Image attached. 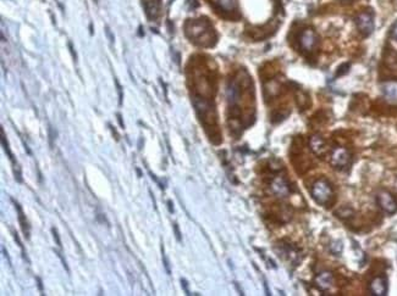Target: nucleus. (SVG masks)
Returning a JSON list of instances; mask_svg holds the SVG:
<instances>
[{
    "label": "nucleus",
    "instance_id": "obj_14",
    "mask_svg": "<svg viewBox=\"0 0 397 296\" xmlns=\"http://www.w3.org/2000/svg\"><path fill=\"white\" fill-rule=\"evenodd\" d=\"M215 4L218 5L222 11L226 12L234 11L237 6L236 0H215Z\"/></svg>",
    "mask_w": 397,
    "mask_h": 296
},
{
    "label": "nucleus",
    "instance_id": "obj_10",
    "mask_svg": "<svg viewBox=\"0 0 397 296\" xmlns=\"http://www.w3.org/2000/svg\"><path fill=\"white\" fill-rule=\"evenodd\" d=\"M271 190L279 198H287L290 194V185L283 177H276L271 182Z\"/></svg>",
    "mask_w": 397,
    "mask_h": 296
},
{
    "label": "nucleus",
    "instance_id": "obj_7",
    "mask_svg": "<svg viewBox=\"0 0 397 296\" xmlns=\"http://www.w3.org/2000/svg\"><path fill=\"white\" fill-rule=\"evenodd\" d=\"M369 290H371V294L374 296H385L387 294V290H389L387 279L383 276L375 277L369 283Z\"/></svg>",
    "mask_w": 397,
    "mask_h": 296
},
{
    "label": "nucleus",
    "instance_id": "obj_4",
    "mask_svg": "<svg viewBox=\"0 0 397 296\" xmlns=\"http://www.w3.org/2000/svg\"><path fill=\"white\" fill-rule=\"evenodd\" d=\"M330 163L335 169H345V167H347L351 163V154L345 148H335L332 150Z\"/></svg>",
    "mask_w": 397,
    "mask_h": 296
},
{
    "label": "nucleus",
    "instance_id": "obj_5",
    "mask_svg": "<svg viewBox=\"0 0 397 296\" xmlns=\"http://www.w3.org/2000/svg\"><path fill=\"white\" fill-rule=\"evenodd\" d=\"M356 23L359 32L365 37L371 36L373 30H374V16H373L372 12L369 11L360 12L356 18Z\"/></svg>",
    "mask_w": 397,
    "mask_h": 296
},
{
    "label": "nucleus",
    "instance_id": "obj_9",
    "mask_svg": "<svg viewBox=\"0 0 397 296\" xmlns=\"http://www.w3.org/2000/svg\"><path fill=\"white\" fill-rule=\"evenodd\" d=\"M380 88L387 103L397 104V81H385L381 83Z\"/></svg>",
    "mask_w": 397,
    "mask_h": 296
},
{
    "label": "nucleus",
    "instance_id": "obj_26",
    "mask_svg": "<svg viewBox=\"0 0 397 296\" xmlns=\"http://www.w3.org/2000/svg\"><path fill=\"white\" fill-rule=\"evenodd\" d=\"M116 116H118V121H119V123H120V127L124 128V122H122L121 115H120V114H118V115H116Z\"/></svg>",
    "mask_w": 397,
    "mask_h": 296
},
{
    "label": "nucleus",
    "instance_id": "obj_21",
    "mask_svg": "<svg viewBox=\"0 0 397 296\" xmlns=\"http://www.w3.org/2000/svg\"><path fill=\"white\" fill-rule=\"evenodd\" d=\"M174 231H175V236H176V239L179 240V242H181V233H180V231H179V225H177L176 223L174 224Z\"/></svg>",
    "mask_w": 397,
    "mask_h": 296
},
{
    "label": "nucleus",
    "instance_id": "obj_16",
    "mask_svg": "<svg viewBox=\"0 0 397 296\" xmlns=\"http://www.w3.org/2000/svg\"><path fill=\"white\" fill-rule=\"evenodd\" d=\"M161 255H163V264H164V267L165 270H166V273L170 274L171 271H170V265H169V261H167L166 256H165V252H164V246L161 245Z\"/></svg>",
    "mask_w": 397,
    "mask_h": 296
},
{
    "label": "nucleus",
    "instance_id": "obj_12",
    "mask_svg": "<svg viewBox=\"0 0 397 296\" xmlns=\"http://www.w3.org/2000/svg\"><path fill=\"white\" fill-rule=\"evenodd\" d=\"M12 204L15 205V209H16V211L18 213V221H20V224H21V229H22L24 237L27 238V239H30V225H29V222H27L26 219V216H24V213L22 211V207H21L20 204L17 203V201H15L14 199H11Z\"/></svg>",
    "mask_w": 397,
    "mask_h": 296
},
{
    "label": "nucleus",
    "instance_id": "obj_1",
    "mask_svg": "<svg viewBox=\"0 0 397 296\" xmlns=\"http://www.w3.org/2000/svg\"><path fill=\"white\" fill-rule=\"evenodd\" d=\"M186 33L191 39H193L202 45H209L207 42L212 41V33H210V26L207 21L195 20L188 21L186 24Z\"/></svg>",
    "mask_w": 397,
    "mask_h": 296
},
{
    "label": "nucleus",
    "instance_id": "obj_8",
    "mask_svg": "<svg viewBox=\"0 0 397 296\" xmlns=\"http://www.w3.org/2000/svg\"><path fill=\"white\" fill-rule=\"evenodd\" d=\"M335 279H334V274L329 271H325V272L319 273L314 279V284L319 290L322 291H328L332 288L334 285Z\"/></svg>",
    "mask_w": 397,
    "mask_h": 296
},
{
    "label": "nucleus",
    "instance_id": "obj_20",
    "mask_svg": "<svg viewBox=\"0 0 397 296\" xmlns=\"http://www.w3.org/2000/svg\"><path fill=\"white\" fill-rule=\"evenodd\" d=\"M55 254H56V255H58V257H59V258H60V260H61V262H63V266H64V268H65V270H66V272H67V273H70V270H69V266H67V264H66V261H65V258H64V257H63V255H61V254H60V252H55Z\"/></svg>",
    "mask_w": 397,
    "mask_h": 296
},
{
    "label": "nucleus",
    "instance_id": "obj_6",
    "mask_svg": "<svg viewBox=\"0 0 397 296\" xmlns=\"http://www.w3.org/2000/svg\"><path fill=\"white\" fill-rule=\"evenodd\" d=\"M318 42L319 41H318V36L316 30L311 28L304 29L303 32L301 33V37H299V44H301V48L303 49L304 51H307V53H310V51H313L314 49L317 48Z\"/></svg>",
    "mask_w": 397,
    "mask_h": 296
},
{
    "label": "nucleus",
    "instance_id": "obj_11",
    "mask_svg": "<svg viewBox=\"0 0 397 296\" xmlns=\"http://www.w3.org/2000/svg\"><path fill=\"white\" fill-rule=\"evenodd\" d=\"M309 146L310 150L317 156H324L326 151H328V145H326L325 139L322 136H319V134H314V136L310 137Z\"/></svg>",
    "mask_w": 397,
    "mask_h": 296
},
{
    "label": "nucleus",
    "instance_id": "obj_19",
    "mask_svg": "<svg viewBox=\"0 0 397 296\" xmlns=\"http://www.w3.org/2000/svg\"><path fill=\"white\" fill-rule=\"evenodd\" d=\"M390 35H391V37H392L393 39H395V41H397V21L392 24V27H391Z\"/></svg>",
    "mask_w": 397,
    "mask_h": 296
},
{
    "label": "nucleus",
    "instance_id": "obj_25",
    "mask_svg": "<svg viewBox=\"0 0 397 296\" xmlns=\"http://www.w3.org/2000/svg\"><path fill=\"white\" fill-rule=\"evenodd\" d=\"M347 212H348V213H346V217H350L351 213H352V211H351V210H347ZM337 215H345V213H344V210H340V211L337 212Z\"/></svg>",
    "mask_w": 397,
    "mask_h": 296
},
{
    "label": "nucleus",
    "instance_id": "obj_18",
    "mask_svg": "<svg viewBox=\"0 0 397 296\" xmlns=\"http://www.w3.org/2000/svg\"><path fill=\"white\" fill-rule=\"evenodd\" d=\"M51 233H53V237H54V240L56 242V245L59 246V248H61V240H60V237H59V233H58L56 228H51Z\"/></svg>",
    "mask_w": 397,
    "mask_h": 296
},
{
    "label": "nucleus",
    "instance_id": "obj_13",
    "mask_svg": "<svg viewBox=\"0 0 397 296\" xmlns=\"http://www.w3.org/2000/svg\"><path fill=\"white\" fill-rule=\"evenodd\" d=\"M145 9L147 15L151 18H154L158 15L159 10V4L157 0H146L145 2Z\"/></svg>",
    "mask_w": 397,
    "mask_h": 296
},
{
    "label": "nucleus",
    "instance_id": "obj_27",
    "mask_svg": "<svg viewBox=\"0 0 397 296\" xmlns=\"http://www.w3.org/2000/svg\"><path fill=\"white\" fill-rule=\"evenodd\" d=\"M167 205H169V211L170 212H174V207H173V203H171V201L169 200V201H167Z\"/></svg>",
    "mask_w": 397,
    "mask_h": 296
},
{
    "label": "nucleus",
    "instance_id": "obj_17",
    "mask_svg": "<svg viewBox=\"0 0 397 296\" xmlns=\"http://www.w3.org/2000/svg\"><path fill=\"white\" fill-rule=\"evenodd\" d=\"M115 84L116 88H118V93H119V105H122V99H124V95H122V87L119 83L118 79H115Z\"/></svg>",
    "mask_w": 397,
    "mask_h": 296
},
{
    "label": "nucleus",
    "instance_id": "obj_22",
    "mask_svg": "<svg viewBox=\"0 0 397 296\" xmlns=\"http://www.w3.org/2000/svg\"><path fill=\"white\" fill-rule=\"evenodd\" d=\"M36 280H37V283H38V288H39V290H41L42 295H44V294H43V283H42V279L39 278V277H36Z\"/></svg>",
    "mask_w": 397,
    "mask_h": 296
},
{
    "label": "nucleus",
    "instance_id": "obj_15",
    "mask_svg": "<svg viewBox=\"0 0 397 296\" xmlns=\"http://www.w3.org/2000/svg\"><path fill=\"white\" fill-rule=\"evenodd\" d=\"M14 238H15V240H16V243L18 244V246H20L21 250H22V257H23V260H24V261H27V262H29V264H30V260H29V257H27V254H26V251H24V248H23L22 243H21L20 238H18V236H17V233H14Z\"/></svg>",
    "mask_w": 397,
    "mask_h": 296
},
{
    "label": "nucleus",
    "instance_id": "obj_24",
    "mask_svg": "<svg viewBox=\"0 0 397 296\" xmlns=\"http://www.w3.org/2000/svg\"><path fill=\"white\" fill-rule=\"evenodd\" d=\"M106 30H105V32H106V36H108L109 37V39H110V42H114V37H112L111 36V33H110V29H109V27H106V28H105Z\"/></svg>",
    "mask_w": 397,
    "mask_h": 296
},
{
    "label": "nucleus",
    "instance_id": "obj_3",
    "mask_svg": "<svg viewBox=\"0 0 397 296\" xmlns=\"http://www.w3.org/2000/svg\"><path fill=\"white\" fill-rule=\"evenodd\" d=\"M377 201L378 205L380 206V209L384 212L392 215V213L397 212V201L393 195L389 193L386 190H380L377 195Z\"/></svg>",
    "mask_w": 397,
    "mask_h": 296
},
{
    "label": "nucleus",
    "instance_id": "obj_23",
    "mask_svg": "<svg viewBox=\"0 0 397 296\" xmlns=\"http://www.w3.org/2000/svg\"><path fill=\"white\" fill-rule=\"evenodd\" d=\"M181 283H182V286H183V289H185L186 294L189 295V291H188V289H187V282H186L185 279H181Z\"/></svg>",
    "mask_w": 397,
    "mask_h": 296
},
{
    "label": "nucleus",
    "instance_id": "obj_2",
    "mask_svg": "<svg viewBox=\"0 0 397 296\" xmlns=\"http://www.w3.org/2000/svg\"><path fill=\"white\" fill-rule=\"evenodd\" d=\"M311 196L319 205H329L334 198V190L328 179L319 178L311 185Z\"/></svg>",
    "mask_w": 397,
    "mask_h": 296
}]
</instances>
